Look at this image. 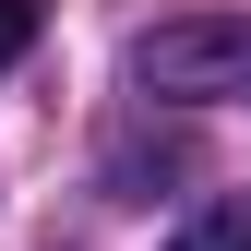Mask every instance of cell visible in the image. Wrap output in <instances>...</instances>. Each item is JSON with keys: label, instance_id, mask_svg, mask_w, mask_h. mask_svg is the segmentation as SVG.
Returning <instances> with one entry per match:
<instances>
[{"label": "cell", "instance_id": "6da1fadb", "mask_svg": "<svg viewBox=\"0 0 251 251\" xmlns=\"http://www.w3.org/2000/svg\"><path fill=\"white\" fill-rule=\"evenodd\" d=\"M144 96H239L251 84V12H179L132 48Z\"/></svg>", "mask_w": 251, "mask_h": 251}, {"label": "cell", "instance_id": "7a4b0ae2", "mask_svg": "<svg viewBox=\"0 0 251 251\" xmlns=\"http://www.w3.org/2000/svg\"><path fill=\"white\" fill-rule=\"evenodd\" d=\"M168 251H251V192H227V203H203L192 227H179Z\"/></svg>", "mask_w": 251, "mask_h": 251}, {"label": "cell", "instance_id": "3957f363", "mask_svg": "<svg viewBox=\"0 0 251 251\" xmlns=\"http://www.w3.org/2000/svg\"><path fill=\"white\" fill-rule=\"evenodd\" d=\"M24 48H36V0H0V72H12Z\"/></svg>", "mask_w": 251, "mask_h": 251}]
</instances>
